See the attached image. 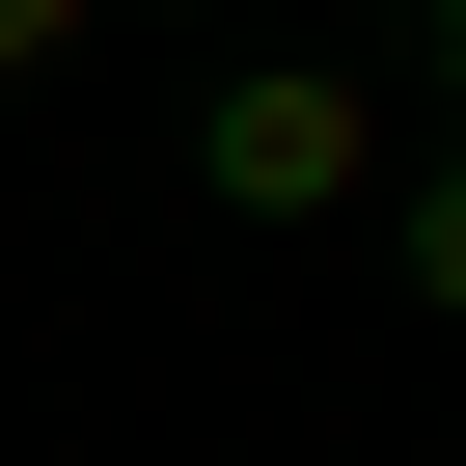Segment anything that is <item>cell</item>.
Returning a JSON list of instances; mask_svg holds the SVG:
<instances>
[{
  "label": "cell",
  "mask_w": 466,
  "mask_h": 466,
  "mask_svg": "<svg viewBox=\"0 0 466 466\" xmlns=\"http://www.w3.org/2000/svg\"><path fill=\"white\" fill-rule=\"evenodd\" d=\"M56 56H83V0H0V83H56Z\"/></svg>",
  "instance_id": "3957f363"
},
{
  "label": "cell",
  "mask_w": 466,
  "mask_h": 466,
  "mask_svg": "<svg viewBox=\"0 0 466 466\" xmlns=\"http://www.w3.org/2000/svg\"><path fill=\"white\" fill-rule=\"evenodd\" d=\"M192 192L219 219H384V83L357 56H219L192 83Z\"/></svg>",
  "instance_id": "6da1fadb"
},
{
  "label": "cell",
  "mask_w": 466,
  "mask_h": 466,
  "mask_svg": "<svg viewBox=\"0 0 466 466\" xmlns=\"http://www.w3.org/2000/svg\"><path fill=\"white\" fill-rule=\"evenodd\" d=\"M384 248H411V302H439V329H466V137H439V165H411V192H384Z\"/></svg>",
  "instance_id": "7a4b0ae2"
}]
</instances>
